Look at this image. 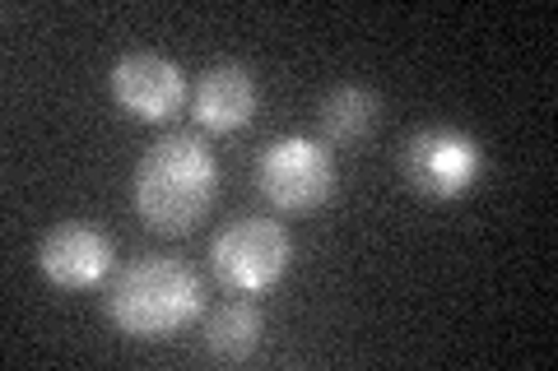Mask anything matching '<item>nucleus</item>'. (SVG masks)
I'll return each mask as SVG.
<instances>
[{
	"instance_id": "1a4fd4ad",
	"label": "nucleus",
	"mask_w": 558,
	"mask_h": 371,
	"mask_svg": "<svg viewBox=\"0 0 558 371\" xmlns=\"http://www.w3.org/2000/svg\"><path fill=\"white\" fill-rule=\"evenodd\" d=\"M377 116H381V102L373 88L363 84H340L330 88L317 108V126H322V145H363L373 131H377Z\"/></svg>"
},
{
	"instance_id": "423d86ee",
	"label": "nucleus",
	"mask_w": 558,
	"mask_h": 371,
	"mask_svg": "<svg viewBox=\"0 0 558 371\" xmlns=\"http://www.w3.org/2000/svg\"><path fill=\"white\" fill-rule=\"evenodd\" d=\"M108 88L121 112H131L135 121H149V126H159V121L178 116L186 108L182 65L159 57V51H126V57H117Z\"/></svg>"
},
{
	"instance_id": "9d476101",
	"label": "nucleus",
	"mask_w": 558,
	"mask_h": 371,
	"mask_svg": "<svg viewBox=\"0 0 558 371\" xmlns=\"http://www.w3.org/2000/svg\"><path fill=\"white\" fill-rule=\"evenodd\" d=\"M260 330H266V316H260L256 302L247 297H233V302H219L205 321V353L215 362H247L256 344H260Z\"/></svg>"
},
{
	"instance_id": "7ed1b4c3",
	"label": "nucleus",
	"mask_w": 558,
	"mask_h": 371,
	"mask_svg": "<svg viewBox=\"0 0 558 371\" xmlns=\"http://www.w3.org/2000/svg\"><path fill=\"white\" fill-rule=\"evenodd\" d=\"M488 168L484 145L461 126H418L405 145H400V176L418 200L433 205H451L465 200L480 186V176Z\"/></svg>"
},
{
	"instance_id": "f257e3e1",
	"label": "nucleus",
	"mask_w": 558,
	"mask_h": 371,
	"mask_svg": "<svg viewBox=\"0 0 558 371\" xmlns=\"http://www.w3.org/2000/svg\"><path fill=\"white\" fill-rule=\"evenodd\" d=\"M219 196V163L201 135L178 131L140 153L131 176V205L149 233L186 237Z\"/></svg>"
},
{
	"instance_id": "20e7f679",
	"label": "nucleus",
	"mask_w": 558,
	"mask_h": 371,
	"mask_svg": "<svg viewBox=\"0 0 558 371\" xmlns=\"http://www.w3.org/2000/svg\"><path fill=\"white\" fill-rule=\"evenodd\" d=\"M293 237L275 219H233L209 237V270L229 293L260 297L289 274Z\"/></svg>"
},
{
	"instance_id": "6e6552de",
	"label": "nucleus",
	"mask_w": 558,
	"mask_h": 371,
	"mask_svg": "<svg viewBox=\"0 0 558 371\" xmlns=\"http://www.w3.org/2000/svg\"><path fill=\"white\" fill-rule=\"evenodd\" d=\"M256 108H260L256 75L238 61L209 65L196 84V94H191V116H196V126H205L209 135H233L242 126H252Z\"/></svg>"
},
{
	"instance_id": "0eeeda50",
	"label": "nucleus",
	"mask_w": 558,
	"mask_h": 371,
	"mask_svg": "<svg viewBox=\"0 0 558 371\" xmlns=\"http://www.w3.org/2000/svg\"><path fill=\"white\" fill-rule=\"evenodd\" d=\"M117 246L108 233H98L89 223H57L38 242V270L51 288L61 293H84L98 288L112 274Z\"/></svg>"
},
{
	"instance_id": "f03ea898",
	"label": "nucleus",
	"mask_w": 558,
	"mask_h": 371,
	"mask_svg": "<svg viewBox=\"0 0 558 371\" xmlns=\"http://www.w3.org/2000/svg\"><path fill=\"white\" fill-rule=\"evenodd\" d=\"M205 311L201 274L178 256H140L117 274L108 293V321L140 344H159L196 325Z\"/></svg>"
},
{
	"instance_id": "39448f33",
	"label": "nucleus",
	"mask_w": 558,
	"mask_h": 371,
	"mask_svg": "<svg viewBox=\"0 0 558 371\" xmlns=\"http://www.w3.org/2000/svg\"><path fill=\"white\" fill-rule=\"evenodd\" d=\"M256 186L279 214H312L336 196V153L312 135H279L256 158Z\"/></svg>"
}]
</instances>
